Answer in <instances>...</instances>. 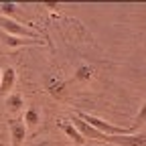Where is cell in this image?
<instances>
[{"instance_id": "cell-2", "label": "cell", "mask_w": 146, "mask_h": 146, "mask_svg": "<svg viewBox=\"0 0 146 146\" xmlns=\"http://www.w3.org/2000/svg\"><path fill=\"white\" fill-rule=\"evenodd\" d=\"M0 31L4 35H10V36H23V39H39V33L33 31L31 27L18 23V21H12V18H6V16H0Z\"/></svg>"}, {"instance_id": "cell-5", "label": "cell", "mask_w": 146, "mask_h": 146, "mask_svg": "<svg viewBox=\"0 0 146 146\" xmlns=\"http://www.w3.org/2000/svg\"><path fill=\"white\" fill-rule=\"evenodd\" d=\"M0 36H2V41H4L10 49L31 47V45H43V41H39V39H23V36H10V35H4L2 31H0Z\"/></svg>"}, {"instance_id": "cell-9", "label": "cell", "mask_w": 146, "mask_h": 146, "mask_svg": "<svg viewBox=\"0 0 146 146\" xmlns=\"http://www.w3.org/2000/svg\"><path fill=\"white\" fill-rule=\"evenodd\" d=\"M91 75H94V69H91L87 63H81L75 67V71H73V79L79 81V83H85L91 79Z\"/></svg>"}, {"instance_id": "cell-3", "label": "cell", "mask_w": 146, "mask_h": 146, "mask_svg": "<svg viewBox=\"0 0 146 146\" xmlns=\"http://www.w3.org/2000/svg\"><path fill=\"white\" fill-rule=\"evenodd\" d=\"M8 134H10V146H23L29 128L21 120H8Z\"/></svg>"}, {"instance_id": "cell-7", "label": "cell", "mask_w": 146, "mask_h": 146, "mask_svg": "<svg viewBox=\"0 0 146 146\" xmlns=\"http://www.w3.org/2000/svg\"><path fill=\"white\" fill-rule=\"evenodd\" d=\"M23 106H25V98H23L21 94L12 91V94L6 96V110H8L10 114H18V112L23 110Z\"/></svg>"}, {"instance_id": "cell-6", "label": "cell", "mask_w": 146, "mask_h": 146, "mask_svg": "<svg viewBox=\"0 0 146 146\" xmlns=\"http://www.w3.org/2000/svg\"><path fill=\"white\" fill-rule=\"evenodd\" d=\"M59 126H61L63 134H65L67 138H71L77 146H83V144H85V138L81 136V132L77 130V128L71 124V120H61V122H59Z\"/></svg>"}, {"instance_id": "cell-8", "label": "cell", "mask_w": 146, "mask_h": 146, "mask_svg": "<svg viewBox=\"0 0 146 146\" xmlns=\"http://www.w3.org/2000/svg\"><path fill=\"white\" fill-rule=\"evenodd\" d=\"M41 120H43L41 110L35 108V106H31V108L27 110V112H25V118H23V122H25L27 128H36V126L41 124Z\"/></svg>"}, {"instance_id": "cell-10", "label": "cell", "mask_w": 146, "mask_h": 146, "mask_svg": "<svg viewBox=\"0 0 146 146\" xmlns=\"http://www.w3.org/2000/svg\"><path fill=\"white\" fill-rule=\"evenodd\" d=\"M47 89H49V94L53 96V98H57V100H61L63 98V94H65V83L61 81V79H49L47 81Z\"/></svg>"}, {"instance_id": "cell-11", "label": "cell", "mask_w": 146, "mask_h": 146, "mask_svg": "<svg viewBox=\"0 0 146 146\" xmlns=\"http://www.w3.org/2000/svg\"><path fill=\"white\" fill-rule=\"evenodd\" d=\"M16 12H18V4H14V2H0V16H6V18H12L14 21Z\"/></svg>"}, {"instance_id": "cell-1", "label": "cell", "mask_w": 146, "mask_h": 146, "mask_svg": "<svg viewBox=\"0 0 146 146\" xmlns=\"http://www.w3.org/2000/svg\"><path fill=\"white\" fill-rule=\"evenodd\" d=\"M75 116H77L79 120H83L85 124H89L94 130H98V132H102V134H106V136H120V134H134V132H136L134 126H130V128H120V126H114V124H110V122H106V120L94 116V114L77 112Z\"/></svg>"}, {"instance_id": "cell-12", "label": "cell", "mask_w": 146, "mask_h": 146, "mask_svg": "<svg viewBox=\"0 0 146 146\" xmlns=\"http://www.w3.org/2000/svg\"><path fill=\"white\" fill-rule=\"evenodd\" d=\"M142 124H146V102L140 106V112H138V116H136V120H134V128L138 130Z\"/></svg>"}, {"instance_id": "cell-14", "label": "cell", "mask_w": 146, "mask_h": 146, "mask_svg": "<svg viewBox=\"0 0 146 146\" xmlns=\"http://www.w3.org/2000/svg\"><path fill=\"white\" fill-rule=\"evenodd\" d=\"M0 75H2V71H0Z\"/></svg>"}, {"instance_id": "cell-4", "label": "cell", "mask_w": 146, "mask_h": 146, "mask_svg": "<svg viewBox=\"0 0 146 146\" xmlns=\"http://www.w3.org/2000/svg\"><path fill=\"white\" fill-rule=\"evenodd\" d=\"M14 83H16V69H14V67L4 69L2 75H0V98H4V96L12 94Z\"/></svg>"}, {"instance_id": "cell-13", "label": "cell", "mask_w": 146, "mask_h": 146, "mask_svg": "<svg viewBox=\"0 0 146 146\" xmlns=\"http://www.w3.org/2000/svg\"><path fill=\"white\" fill-rule=\"evenodd\" d=\"M36 146H57V144H55V142H51V140H41Z\"/></svg>"}]
</instances>
